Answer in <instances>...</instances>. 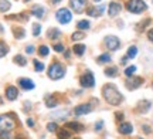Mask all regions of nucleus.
<instances>
[{"mask_svg": "<svg viewBox=\"0 0 153 139\" xmlns=\"http://www.w3.org/2000/svg\"><path fill=\"white\" fill-rule=\"evenodd\" d=\"M102 95H104L105 101L108 104H111V105H120L122 101H123L122 94L115 88L114 85H111V84H106L104 88H102Z\"/></svg>", "mask_w": 153, "mask_h": 139, "instance_id": "f257e3e1", "label": "nucleus"}, {"mask_svg": "<svg viewBox=\"0 0 153 139\" xmlns=\"http://www.w3.org/2000/svg\"><path fill=\"white\" fill-rule=\"evenodd\" d=\"M64 75H65V68H64V65H62L61 62L55 61L50 65L48 77L51 78V80H61Z\"/></svg>", "mask_w": 153, "mask_h": 139, "instance_id": "f03ea898", "label": "nucleus"}, {"mask_svg": "<svg viewBox=\"0 0 153 139\" xmlns=\"http://www.w3.org/2000/svg\"><path fill=\"white\" fill-rule=\"evenodd\" d=\"M16 126V121L14 118L11 117V114H4V115H0V132H10L11 129H14Z\"/></svg>", "mask_w": 153, "mask_h": 139, "instance_id": "7ed1b4c3", "label": "nucleus"}, {"mask_svg": "<svg viewBox=\"0 0 153 139\" xmlns=\"http://www.w3.org/2000/svg\"><path fill=\"white\" fill-rule=\"evenodd\" d=\"M126 9L131 11V13H135V14H139V13H142L148 9V6L145 1L142 0H129L128 3H126Z\"/></svg>", "mask_w": 153, "mask_h": 139, "instance_id": "20e7f679", "label": "nucleus"}, {"mask_svg": "<svg viewBox=\"0 0 153 139\" xmlns=\"http://www.w3.org/2000/svg\"><path fill=\"white\" fill-rule=\"evenodd\" d=\"M55 17H57V20L61 23V24H68V23L72 20V13L68 9L65 7H62L60 10L55 13Z\"/></svg>", "mask_w": 153, "mask_h": 139, "instance_id": "39448f33", "label": "nucleus"}, {"mask_svg": "<svg viewBox=\"0 0 153 139\" xmlns=\"http://www.w3.org/2000/svg\"><path fill=\"white\" fill-rule=\"evenodd\" d=\"M79 84H81V87H84V88H92L94 85H95L94 74L91 71L84 72L81 77H79Z\"/></svg>", "mask_w": 153, "mask_h": 139, "instance_id": "423d86ee", "label": "nucleus"}, {"mask_svg": "<svg viewBox=\"0 0 153 139\" xmlns=\"http://www.w3.org/2000/svg\"><path fill=\"white\" fill-rule=\"evenodd\" d=\"M104 44L105 47L108 48V50L111 51H115V50H118L119 48V45H120V41L118 37H115V36H106L104 40Z\"/></svg>", "mask_w": 153, "mask_h": 139, "instance_id": "0eeeda50", "label": "nucleus"}, {"mask_svg": "<svg viewBox=\"0 0 153 139\" xmlns=\"http://www.w3.org/2000/svg\"><path fill=\"white\" fill-rule=\"evenodd\" d=\"M70 6L75 13H82L87 7V0H70Z\"/></svg>", "mask_w": 153, "mask_h": 139, "instance_id": "6e6552de", "label": "nucleus"}, {"mask_svg": "<svg viewBox=\"0 0 153 139\" xmlns=\"http://www.w3.org/2000/svg\"><path fill=\"white\" fill-rule=\"evenodd\" d=\"M92 111V106L89 105V104H81V105H78L74 109V115L75 117H82V115H87L88 112Z\"/></svg>", "mask_w": 153, "mask_h": 139, "instance_id": "1a4fd4ad", "label": "nucleus"}, {"mask_svg": "<svg viewBox=\"0 0 153 139\" xmlns=\"http://www.w3.org/2000/svg\"><path fill=\"white\" fill-rule=\"evenodd\" d=\"M142 84H143V80L140 77H133V78H129L125 83V85L128 89H136L137 87H140Z\"/></svg>", "mask_w": 153, "mask_h": 139, "instance_id": "9d476101", "label": "nucleus"}, {"mask_svg": "<svg viewBox=\"0 0 153 139\" xmlns=\"http://www.w3.org/2000/svg\"><path fill=\"white\" fill-rule=\"evenodd\" d=\"M19 97V91H17L16 87H13V85H9L7 88H6V98L9 101H14Z\"/></svg>", "mask_w": 153, "mask_h": 139, "instance_id": "9b49d317", "label": "nucleus"}, {"mask_svg": "<svg viewBox=\"0 0 153 139\" xmlns=\"http://www.w3.org/2000/svg\"><path fill=\"white\" fill-rule=\"evenodd\" d=\"M105 10V6H98V7H88L87 9V14L88 16H92V17H97L99 14H102Z\"/></svg>", "mask_w": 153, "mask_h": 139, "instance_id": "f8f14e48", "label": "nucleus"}, {"mask_svg": "<svg viewBox=\"0 0 153 139\" xmlns=\"http://www.w3.org/2000/svg\"><path fill=\"white\" fill-rule=\"evenodd\" d=\"M120 10H122V6L118 3V1H112L109 4V16L111 17H115L118 16L120 13Z\"/></svg>", "mask_w": 153, "mask_h": 139, "instance_id": "ddd939ff", "label": "nucleus"}, {"mask_svg": "<svg viewBox=\"0 0 153 139\" xmlns=\"http://www.w3.org/2000/svg\"><path fill=\"white\" fill-rule=\"evenodd\" d=\"M19 85H20L23 89H33L34 87H36L30 78H20V80H19Z\"/></svg>", "mask_w": 153, "mask_h": 139, "instance_id": "4468645a", "label": "nucleus"}, {"mask_svg": "<svg viewBox=\"0 0 153 139\" xmlns=\"http://www.w3.org/2000/svg\"><path fill=\"white\" fill-rule=\"evenodd\" d=\"M44 13H45V9H44V7H41V6L36 4V6H33V7H31V14H33V16H36V17H38V19H43Z\"/></svg>", "mask_w": 153, "mask_h": 139, "instance_id": "2eb2a0df", "label": "nucleus"}, {"mask_svg": "<svg viewBox=\"0 0 153 139\" xmlns=\"http://www.w3.org/2000/svg\"><path fill=\"white\" fill-rule=\"evenodd\" d=\"M119 132L122 135H131L132 132H133V126H132L131 123H128V122L120 123L119 125Z\"/></svg>", "mask_w": 153, "mask_h": 139, "instance_id": "dca6fc26", "label": "nucleus"}, {"mask_svg": "<svg viewBox=\"0 0 153 139\" xmlns=\"http://www.w3.org/2000/svg\"><path fill=\"white\" fill-rule=\"evenodd\" d=\"M68 114H70V111H68V109H61V111H57L55 114H53L51 117L54 118L55 121H57V119H61V121H64V119L68 117Z\"/></svg>", "mask_w": 153, "mask_h": 139, "instance_id": "f3484780", "label": "nucleus"}, {"mask_svg": "<svg viewBox=\"0 0 153 139\" xmlns=\"http://www.w3.org/2000/svg\"><path fill=\"white\" fill-rule=\"evenodd\" d=\"M58 104V100L55 98L54 95H45V105L48 106V108H53V106H57Z\"/></svg>", "mask_w": 153, "mask_h": 139, "instance_id": "a211bd4d", "label": "nucleus"}, {"mask_svg": "<svg viewBox=\"0 0 153 139\" xmlns=\"http://www.w3.org/2000/svg\"><path fill=\"white\" fill-rule=\"evenodd\" d=\"M57 135H58V139H70V129L64 128H58L57 129Z\"/></svg>", "mask_w": 153, "mask_h": 139, "instance_id": "6ab92c4d", "label": "nucleus"}, {"mask_svg": "<svg viewBox=\"0 0 153 139\" xmlns=\"http://www.w3.org/2000/svg\"><path fill=\"white\" fill-rule=\"evenodd\" d=\"M85 50H87V47L84 44H75L74 47H72V51L75 53L76 56H84V53H85Z\"/></svg>", "mask_w": 153, "mask_h": 139, "instance_id": "aec40b11", "label": "nucleus"}, {"mask_svg": "<svg viewBox=\"0 0 153 139\" xmlns=\"http://www.w3.org/2000/svg\"><path fill=\"white\" fill-rule=\"evenodd\" d=\"M65 128L67 129H71V131H76V132H79V131H82V125L81 123H78V122H68L65 125Z\"/></svg>", "mask_w": 153, "mask_h": 139, "instance_id": "412c9836", "label": "nucleus"}, {"mask_svg": "<svg viewBox=\"0 0 153 139\" xmlns=\"http://www.w3.org/2000/svg\"><path fill=\"white\" fill-rule=\"evenodd\" d=\"M60 36H61V31L58 30V28H50V30H48V37L51 40L60 39Z\"/></svg>", "mask_w": 153, "mask_h": 139, "instance_id": "4be33fe9", "label": "nucleus"}, {"mask_svg": "<svg viewBox=\"0 0 153 139\" xmlns=\"http://www.w3.org/2000/svg\"><path fill=\"white\" fill-rule=\"evenodd\" d=\"M149 108H150V102H149V101H142V102H139V105H137L139 112H146Z\"/></svg>", "mask_w": 153, "mask_h": 139, "instance_id": "5701e85b", "label": "nucleus"}, {"mask_svg": "<svg viewBox=\"0 0 153 139\" xmlns=\"http://www.w3.org/2000/svg\"><path fill=\"white\" fill-rule=\"evenodd\" d=\"M98 64H106V62H111L112 61V58H111L109 54H101V56L98 57Z\"/></svg>", "mask_w": 153, "mask_h": 139, "instance_id": "b1692460", "label": "nucleus"}, {"mask_svg": "<svg viewBox=\"0 0 153 139\" xmlns=\"http://www.w3.org/2000/svg\"><path fill=\"white\" fill-rule=\"evenodd\" d=\"M105 75L106 77H116L118 75V68L116 67H108L105 70Z\"/></svg>", "mask_w": 153, "mask_h": 139, "instance_id": "393cba45", "label": "nucleus"}, {"mask_svg": "<svg viewBox=\"0 0 153 139\" xmlns=\"http://www.w3.org/2000/svg\"><path fill=\"white\" fill-rule=\"evenodd\" d=\"M91 26V23L88 22V20H79V22L76 23V27L79 28V30H88Z\"/></svg>", "mask_w": 153, "mask_h": 139, "instance_id": "a878e982", "label": "nucleus"}, {"mask_svg": "<svg viewBox=\"0 0 153 139\" xmlns=\"http://www.w3.org/2000/svg\"><path fill=\"white\" fill-rule=\"evenodd\" d=\"M136 54H137V47L132 45V47H129V50H128V53H126V57L131 60V58H135Z\"/></svg>", "mask_w": 153, "mask_h": 139, "instance_id": "bb28decb", "label": "nucleus"}, {"mask_svg": "<svg viewBox=\"0 0 153 139\" xmlns=\"http://www.w3.org/2000/svg\"><path fill=\"white\" fill-rule=\"evenodd\" d=\"M10 3L7 1V0H0V11L1 13H4V11H7L9 9H10Z\"/></svg>", "mask_w": 153, "mask_h": 139, "instance_id": "cd10ccee", "label": "nucleus"}, {"mask_svg": "<svg viewBox=\"0 0 153 139\" xmlns=\"http://www.w3.org/2000/svg\"><path fill=\"white\" fill-rule=\"evenodd\" d=\"M14 62L19 64V65H22V67H24V65L27 64V60H26L23 56H16L14 57Z\"/></svg>", "mask_w": 153, "mask_h": 139, "instance_id": "c85d7f7f", "label": "nucleus"}, {"mask_svg": "<svg viewBox=\"0 0 153 139\" xmlns=\"http://www.w3.org/2000/svg\"><path fill=\"white\" fill-rule=\"evenodd\" d=\"M7 53H9V47H7L3 41H0V58H1V57H4Z\"/></svg>", "mask_w": 153, "mask_h": 139, "instance_id": "c756f323", "label": "nucleus"}, {"mask_svg": "<svg viewBox=\"0 0 153 139\" xmlns=\"http://www.w3.org/2000/svg\"><path fill=\"white\" fill-rule=\"evenodd\" d=\"M38 54H40V56H43V57H47L50 54L48 47H47V45H41V47L38 48Z\"/></svg>", "mask_w": 153, "mask_h": 139, "instance_id": "7c9ffc66", "label": "nucleus"}, {"mask_svg": "<svg viewBox=\"0 0 153 139\" xmlns=\"http://www.w3.org/2000/svg\"><path fill=\"white\" fill-rule=\"evenodd\" d=\"M33 62H34V68H36V71H37V72L44 71V68H45V67H44V64H43V62H40L38 60H34Z\"/></svg>", "mask_w": 153, "mask_h": 139, "instance_id": "2f4dec72", "label": "nucleus"}, {"mask_svg": "<svg viewBox=\"0 0 153 139\" xmlns=\"http://www.w3.org/2000/svg\"><path fill=\"white\" fill-rule=\"evenodd\" d=\"M135 71H136V67H135V65H131V67H128L125 70V75L126 77H132V75L135 74Z\"/></svg>", "mask_w": 153, "mask_h": 139, "instance_id": "473e14b6", "label": "nucleus"}, {"mask_svg": "<svg viewBox=\"0 0 153 139\" xmlns=\"http://www.w3.org/2000/svg\"><path fill=\"white\" fill-rule=\"evenodd\" d=\"M85 37V34L82 33V31H75V33L72 34V40L74 41H78V40H82Z\"/></svg>", "mask_w": 153, "mask_h": 139, "instance_id": "72a5a7b5", "label": "nucleus"}, {"mask_svg": "<svg viewBox=\"0 0 153 139\" xmlns=\"http://www.w3.org/2000/svg\"><path fill=\"white\" fill-rule=\"evenodd\" d=\"M40 31H41V26H40L38 23H36L33 26V36H36V37L40 36Z\"/></svg>", "mask_w": 153, "mask_h": 139, "instance_id": "f704fd0d", "label": "nucleus"}, {"mask_svg": "<svg viewBox=\"0 0 153 139\" xmlns=\"http://www.w3.org/2000/svg\"><path fill=\"white\" fill-rule=\"evenodd\" d=\"M14 34H16V39H23L26 33H24L23 28H14Z\"/></svg>", "mask_w": 153, "mask_h": 139, "instance_id": "c9c22d12", "label": "nucleus"}, {"mask_svg": "<svg viewBox=\"0 0 153 139\" xmlns=\"http://www.w3.org/2000/svg\"><path fill=\"white\" fill-rule=\"evenodd\" d=\"M47 129H48V132H54V131L58 129V126H57V123L55 122H50L48 125H47Z\"/></svg>", "mask_w": 153, "mask_h": 139, "instance_id": "e433bc0d", "label": "nucleus"}, {"mask_svg": "<svg viewBox=\"0 0 153 139\" xmlns=\"http://www.w3.org/2000/svg\"><path fill=\"white\" fill-rule=\"evenodd\" d=\"M11 135L10 132H7V131H4V132H0V139H10Z\"/></svg>", "mask_w": 153, "mask_h": 139, "instance_id": "4c0bfd02", "label": "nucleus"}, {"mask_svg": "<svg viewBox=\"0 0 153 139\" xmlns=\"http://www.w3.org/2000/svg\"><path fill=\"white\" fill-rule=\"evenodd\" d=\"M104 126V121H98V122L95 123V131H101Z\"/></svg>", "mask_w": 153, "mask_h": 139, "instance_id": "58836bf2", "label": "nucleus"}, {"mask_svg": "<svg viewBox=\"0 0 153 139\" xmlns=\"http://www.w3.org/2000/svg\"><path fill=\"white\" fill-rule=\"evenodd\" d=\"M54 50L58 51V53H61V51H64V45H62V44H55L54 45Z\"/></svg>", "mask_w": 153, "mask_h": 139, "instance_id": "ea45409f", "label": "nucleus"}, {"mask_svg": "<svg viewBox=\"0 0 153 139\" xmlns=\"http://www.w3.org/2000/svg\"><path fill=\"white\" fill-rule=\"evenodd\" d=\"M26 53H27V54H33L34 53V45H27V47H26Z\"/></svg>", "mask_w": 153, "mask_h": 139, "instance_id": "a19ab883", "label": "nucleus"}, {"mask_svg": "<svg viewBox=\"0 0 153 139\" xmlns=\"http://www.w3.org/2000/svg\"><path fill=\"white\" fill-rule=\"evenodd\" d=\"M148 39H149V40H150V41H152V43H153V28H152V30H149V31H148Z\"/></svg>", "mask_w": 153, "mask_h": 139, "instance_id": "79ce46f5", "label": "nucleus"}, {"mask_svg": "<svg viewBox=\"0 0 153 139\" xmlns=\"http://www.w3.org/2000/svg\"><path fill=\"white\" fill-rule=\"evenodd\" d=\"M122 119H123V114H122V112H118V114H116V121H122Z\"/></svg>", "mask_w": 153, "mask_h": 139, "instance_id": "37998d69", "label": "nucleus"}, {"mask_svg": "<svg viewBox=\"0 0 153 139\" xmlns=\"http://www.w3.org/2000/svg\"><path fill=\"white\" fill-rule=\"evenodd\" d=\"M27 125H28V126H31V128L34 126V121L31 119V118H28V119H27Z\"/></svg>", "mask_w": 153, "mask_h": 139, "instance_id": "c03bdc74", "label": "nucleus"}, {"mask_svg": "<svg viewBox=\"0 0 153 139\" xmlns=\"http://www.w3.org/2000/svg\"><path fill=\"white\" fill-rule=\"evenodd\" d=\"M64 56H65V58H70L71 53H70V51H64Z\"/></svg>", "mask_w": 153, "mask_h": 139, "instance_id": "a18cd8bd", "label": "nucleus"}, {"mask_svg": "<svg viewBox=\"0 0 153 139\" xmlns=\"http://www.w3.org/2000/svg\"><path fill=\"white\" fill-rule=\"evenodd\" d=\"M128 60H129V58H128V57L125 56V57H123V58H122V60H120V62H122V64H125V62L128 61Z\"/></svg>", "mask_w": 153, "mask_h": 139, "instance_id": "49530a36", "label": "nucleus"}, {"mask_svg": "<svg viewBox=\"0 0 153 139\" xmlns=\"http://www.w3.org/2000/svg\"><path fill=\"white\" fill-rule=\"evenodd\" d=\"M143 131H145V132H148V134H149V132H150V129H149L148 126H143Z\"/></svg>", "mask_w": 153, "mask_h": 139, "instance_id": "de8ad7c7", "label": "nucleus"}, {"mask_svg": "<svg viewBox=\"0 0 153 139\" xmlns=\"http://www.w3.org/2000/svg\"><path fill=\"white\" fill-rule=\"evenodd\" d=\"M61 0H53V3H54V4H57V3H60Z\"/></svg>", "mask_w": 153, "mask_h": 139, "instance_id": "09e8293b", "label": "nucleus"}, {"mask_svg": "<svg viewBox=\"0 0 153 139\" xmlns=\"http://www.w3.org/2000/svg\"><path fill=\"white\" fill-rule=\"evenodd\" d=\"M0 105H1V98H0Z\"/></svg>", "mask_w": 153, "mask_h": 139, "instance_id": "8fccbe9b", "label": "nucleus"}, {"mask_svg": "<svg viewBox=\"0 0 153 139\" xmlns=\"http://www.w3.org/2000/svg\"><path fill=\"white\" fill-rule=\"evenodd\" d=\"M74 139H81V138H74Z\"/></svg>", "mask_w": 153, "mask_h": 139, "instance_id": "3c124183", "label": "nucleus"}, {"mask_svg": "<svg viewBox=\"0 0 153 139\" xmlns=\"http://www.w3.org/2000/svg\"><path fill=\"white\" fill-rule=\"evenodd\" d=\"M19 139H26V138H19Z\"/></svg>", "mask_w": 153, "mask_h": 139, "instance_id": "603ef678", "label": "nucleus"}, {"mask_svg": "<svg viewBox=\"0 0 153 139\" xmlns=\"http://www.w3.org/2000/svg\"><path fill=\"white\" fill-rule=\"evenodd\" d=\"M24 1H30V0H24Z\"/></svg>", "mask_w": 153, "mask_h": 139, "instance_id": "864d4df0", "label": "nucleus"}, {"mask_svg": "<svg viewBox=\"0 0 153 139\" xmlns=\"http://www.w3.org/2000/svg\"><path fill=\"white\" fill-rule=\"evenodd\" d=\"M95 1H101V0H95Z\"/></svg>", "mask_w": 153, "mask_h": 139, "instance_id": "5fc2aeb1", "label": "nucleus"}, {"mask_svg": "<svg viewBox=\"0 0 153 139\" xmlns=\"http://www.w3.org/2000/svg\"><path fill=\"white\" fill-rule=\"evenodd\" d=\"M137 139H143V138H137Z\"/></svg>", "mask_w": 153, "mask_h": 139, "instance_id": "6e6d98bb", "label": "nucleus"}]
</instances>
